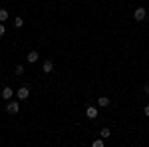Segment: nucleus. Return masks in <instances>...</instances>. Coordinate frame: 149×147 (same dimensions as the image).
<instances>
[{
	"label": "nucleus",
	"instance_id": "obj_1",
	"mask_svg": "<svg viewBox=\"0 0 149 147\" xmlns=\"http://www.w3.org/2000/svg\"><path fill=\"white\" fill-rule=\"evenodd\" d=\"M18 109H20V103H18V102H8V103H6V111L12 113V115L18 113Z\"/></svg>",
	"mask_w": 149,
	"mask_h": 147
},
{
	"label": "nucleus",
	"instance_id": "obj_2",
	"mask_svg": "<svg viewBox=\"0 0 149 147\" xmlns=\"http://www.w3.org/2000/svg\"><path fill=\"white\" fill-rule=\"evenodd\" d=\"M145 14H147L145 8H141V6H139V8H135V12H133V18H135L137 22H141V20H145Z\"/></svg>",
	"mask_w": 149,
	"mask_h": 147
},
{
	"label": "nucleus",
	"instance_id": "obj_3",
	"mask_svg": "<svg viewBox=\"0 0 149 147\" xmlns=\"http://www.w3.org/2000/svg\"><path fill=\"white\" fill-rule=\"evenodd\" d=\"M16 95H18V98H20V102H22V100H28V95H30V90H28V88H20V90L16 91Z\"/></svg>",
	"mask_w": 149,
	"mask_h": 147
},
{
	"label": "nucleus",
	"instance_id": "obj_4",
	"mask_svg": "<svg viewBox=\"0 0 149 147\" xmlns=\"http://www.w3.org/2000/svg\"><path fill=\"white\" fill-rule=\"evenodd\" d=\"M42 72H44V74H50V72H54V64H52V60H46V62H44V66H42Z\"/></svg>",
	"mask_w": 149,
	"mask_h": 147
},
{
	"label": "nucleus",
	"instance_id": "obj_5",
	"mask_svg": "<svg viewBox=\"0 0 149 147\" xmlns=\"http://www.w3.org/2000/svg\"><path fill=\"white\" fill-rule=\"evenodd\" d=\"M86 115H88L90 119H95V117H97V109H95V107H88V109H86Z\"/></svg>",
	"mask_w": 149,
	"mask_h": 147
},
{
	"label": "nucleus",
	"instance_id": "obj_6",
	"mask_svg": "<svg viewBox=\"0 0 149 147\" xmlns=\"http://www.w3.org/2000/svg\"><path fill=\"white\" fill-rule=\"evenodd\" d=\"M12 95H14L12 88H4V90H2V98H4V100H10Z\"/></svg>",
	"mask_w": 149,
	"mask_h": 147
},
{
	"label": "nucleus",
	"instance_id": "obj_7",
	"mask_svg": "<svg viewBox=\"0 0 149 147\" xmlns=\"http://www.w3.org/2000/svg\"><path fill=\"white\" fill-rule=\"evenodd\" d=\"M36 60H38V52H30V54H28V62H30V64H34Z\"/></svg>",
	"mask_w": 149,
	"mask_h": 147
},
{
	"label": "nucleus",
	"instance_id": "obj_8",
	"mask_svg": "<svg viewBox=\"0 0 149 147\" xmlns=\"http://www.w3.org/2000/svg\"><path fill=\"white\" fill-rule=\"evenodd\" d=\"M97 103H100V105H102V107H107V105H109V100H107V98H100V100H97Z\"/></svg>",
	"mask_w": 149,
	"mask_h": 147
},
{
	"label": "nucleus",
	"instance_id": "obj_9",
	"mask_svg": "<svg viewBox=\"0 0 149 147\" xmlns=\"http://www.w3.org/2000/svg\"><path fill=\"white\" fill-rule=\"evenodd\" d=\"M8 18V10H0V22H4Z\"/></svg>",
	"mask_w": 149,
	"mask_h": 147
},
{
	"label": "nucleus",
	"instance_id": "obj_10",
	"mask_svg": "<svg viewBox=\"0 0 149 147\" xmlns=\"http://www.w3.org/2000/svg\"><path fill=\"white\" fill-rule=\"evenodd\" d=\"M14 74H16V76H22V74H24V68H22V66H16V68H14Z\"/></svg>",
	"mask_w": 149,
	"mask_h": 147
},
{
	"label": "nucleus",
	"instance_id": "obj_11",
	"mask_svg": "<svg viewBox=\"0 0 149 147\" xmlns=\"http://www.w3.org/2000/svg\"><path fill=\"white\" fill-rule=\"evenodd\" d=\"M14 26H16V28H22V26H24L22 18H16V20H14Z\"/></svg>",
	"mask_w": 149,
	"mask_h": 147
},
{
	"label": "nucleus",
	"instance_id": "obj_12",
	"mask_svg": "<svg viewBox=\"0 0 149 147\" xmlns=\"http://www.w3.org/2000/svg\"><path fill=\"white\" fill-rule=\"evenodd\" d=\"M109 135H111V131H109L107 127H103L102 129V137H109Z\"/></svg>",
	"mask_w": 149,
	"mask_h": 147
},
{
	"label": "nucleus",
	"instance_id": "obj_13",
	"mask_svg": "<svg viewBox=\"0 0 149 147\" xmlns=\"http://www.w3.org/2000/svg\"><path fill=\"white\" fill-rule=\"evenodd\" d=\"M93 147H103V141L102 139H95V141H93Z\"/></svg>",
	"mask_w": 149,
	"mask_h": 147
},
{
	"label": "nucleus",
	"instance_id": "obj_14",
	"mask_svg": "<svg viewBox=\"0 0 149 147\" xmlns=\"http://www.w3.org/2000/svg\"><path fill=\"white\" fill-rule=\"evenodd\" d=\"M4 32H6V30H4V26L0 24V36H4Z\"/></svg>",
	"mask_w": 149,
	"mask_h": 147
},
{
	"label": "nucleus",
	"instance_id": "obj_15",
	"mask_svg": "<svg viewBox=\"0 0 149 147\" xmlns=\"http://www.w3.org/2000/svg\"><path fill=\"white\" fill-rule=\"evenodd\" d=\"M143 111H145V115L149 117V105H145V109H143Z\"/></svg>",
	"mask_w": 149,
	"mask_h": 147
},
{
	"label": "nucleus",
	"instance_id": "obj_16",
	"mask_svg": "<svg viewBox=\"0 0 149 147\" xmlns=\"http://www.w3.org/2000/svg\"><path fill=\"white\" fill-rule=\"evenodd\" d=\"M143 91H145V93H149V86H145V88H143Z\"/></svg>",
	"mask_w": 149,
	"mask_h": 147
}]
</instances>
